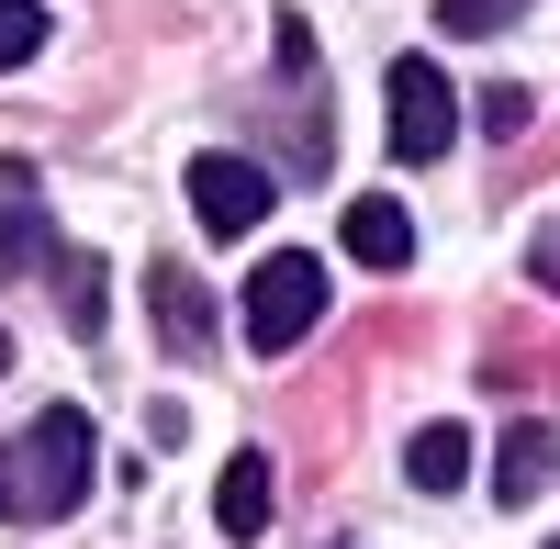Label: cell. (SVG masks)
I'll list each match as a JSON object with an SVG mask.
<instances>
[{"instance_id":"6da1fadb","label":"cell","mask_w":560,"mask_h":549,"mask_svg":"<svg viewBox=\"0 0 560 549\" xmlns=\"http://www.w3.org/2000/svg\"><path fill=\"white\" fill-rule=\"evenodd\" d=\"M79 493H90V416H79V404H45V416L12 437V471H0V516L57 527Z\"/></svg>"},{"instance_id":"9c48e42d","label":"cell","mask_w":560,"mask_h":549,"mask_svg":"<svg viewBox=\"0 0 560 549\" xmlns=\"http://www.w3.org/2000/svg\"><path fill=\"white\" fill-rule=\"evenodd\" d=\"M348 258H359V269H404V258H415V213L382 202V191L348 202Z\"/></svg>"},{"instance_id":"9a60e30c","label":"cell","mask_w":560,"mask_h":549,"mask_svg":"<svg viewBox=\"0 0 560 549\" xmlns=\"http://www.w3.org/2000/svg\"><path fill=\"white\" fill-rule=\"evenodd\" d=\"M0 471H12V448H0Z\"/></svg>"},{"instance_id":"7a4b0ae2","label":"cell","mask_w":560,"mask_h":549,"mask_svg":"<svg viewBox=\"0 0 560 549\" xmlns=\"http://www.w3.org/2000/svg\"><path fill=\"white\" fill-rule=\"evenodd\" d=\"M325 326V258H258V281H247V348L280 359V348H303Z\"/></svg>"},{"instance_id":"52a82bcc","label":"cell","mask_w":560,"mask_h":549,"mask_svg":"<svg viewBox=\"0 0 560 549\" xmlns=\"http://www.w3.org/2000/svg\"><path fill=\"white\" fill-rule=\"evenodd\" d=\"M560 482V427H504V448H493V505H538V493Z\"/></svg>"},{"instance_id":"8fae6325","label":"cell","mask_w":560,"mask_h":549,"mask_svg":"<svg viewBox=\"0 0 560 549\" xmlns=\"http://www.w3.org/2000/svg\"><path fill=\"white\" fill-rule=\"evenodd\" d=\"M57 303H68V326H79V337H102V258L57 247Z\"/></svg>"},{"instance_id":"30bf717a","label":"cell","mask_w":560,"mask_h":549,"mask_svg":"<svg viewBox=\"0 0 560 549\" xmlns=\"http://www.w3.org/2000/svg\"><path fill=\"white\" fill-rule=\"evenodd\" d=\"M404 482H415V493H459V482H471V427H415Z\"/></svg>"},{"instance_id":"4fadbf2b","label":"cell","mask_w":560,"mask_h":549,"mask_svg":"<svg viewBox=\"0 0 560 549\" xmlns=\"http://www.w3.org/2000/svg\"><path fill=\"white\" fill-rule=\"evenodd\" d=\"M34 45H45V12L34 0H0V68H23Z\"/></svg>"},{"instance_id":"3957f363","label":"cell","mask_w":560,"mask_h":549,"mask_svg":"<svg viewBox=\"0 0 560 549\" xmlns=\"http://www.w3.org/2000/svg\"><path fill=\"white\" fill-rule=\"evenodd\" d=\"M393 157L404 168H427V157H448V135H459V90L438 79V57H393Z\"/></svg>"},{"instance_id":"ba28073f","label":"cell","mask_w":560,"mask_h":549,"mask_svg":"<svg viewBox=\"0 0 560 549\" xmlns=\"http://www.w3.org/2000/svg\"><path fill=\"white\" fill-rule=\"evenodd\" d=\"M213 527H224V538H269V460H258V448H236V460H224V482H213Z\"/></svg>"},{"instance_id":"5bb4252c","label":"cell","mask_w":560,"mask_h":549,"mask_svg":"<svg viewBox=\"0 0 560 549\" xmlns=\"http://www.w3.org/2000/svg\"><path fill=\"white\" fill-rule=\"evenodd\" d=\"M527 269H538V292H560V224L538 236V258H527Z\"/></svg>"},{"instance_id":"8992f818","label":"cell","mask_w":560,"mask_h":549,"mask_svg":"<svg viewBox=\"0 0 560 549\" xmlns=\"http://www.w3.org/2000/svg\"><path fill=\"white\" fill-rule=\"evenodd\" d=\"M147 314H158L168 359H202V348H213V292H202L179 258H158V269H147Z\"/></svg>"},{"instance_id":"2e32d148","label":"cell","mask_w":560,"mask_h":549,"mask_svg":"<svg viewBox=\"0 0 560 549\" xmlns=\"http://www.w3.org/2000/svg\"><path fill=\"white\" fill-rule=\"evenodd\" d=\"M0 371H12V348H0Z\"/></svg>"},{"instance_id":"277c9868","label":"cell","mask_w":560,"mask_h":549,"mask_svg":"<svg viewBox=\"0 0 560 549\" xmlns=\"http://www.w3.org/2000/svg\"><path fill=\"white\" fill-rule=\"evenodd\" d=\"M269 191L280 179L258 157H191V213H202V236H247V224H269Z\"/></svg>"},{"instance_id":"5b68a950","label":"cell","mask_w":560,"mask_h":549,"mask_svg":"<svg viewBox=\"0 0 560 549\" xmlns=\"http://www.w3.org/2000/svg\"><path fill=\"white\" fill-rule=\"evenodd\" d=\"M45 258H57V236H45V179L23 157H0V281H34Z\"/></svg>"},{"instance_id":"e0dca14e","label":"cell","mask_w":560,"mask_h":549,"mask_svg":"<svg viewBox=\"0 0 560 549\" xmlns=\"http://www.w3.org/2000/svg\"><path fill=\"white\" fill-rule=\"evenodd\" d=\"M549 549H560V538H549Z\"/></svg>"},{"instance_id":"7c38bea8","label":"cell","mask_w":560,"mask_h":549,"mask_svg":"<svg viewBox=\"0 0 560 549\" xmlns=\"http://www.w3.org/2000/svg\"><path fill=\"white\" fill-rule=\"evenodd\" d=\"M527 0H438V34H504Z\"/></svg>"}]
</instances>
